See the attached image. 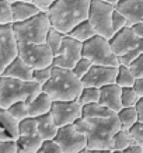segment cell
<instances>
[{
  "instance_id": "c3c4849f",
  "label": "cell",
  "mask_w": 143,
  "mask_h": 153,
  "mask_svg": "<svg viewBox=\"0 0 143 153\" xmlns=\"http://www.w3.org/2000/svg\"><path fill=\"white\" fill-rule=\"evenodd\" d=\"M100 153H114V149H102L100 150Z\"/></svg>"
},
{
  "instance_id": "d590c367",
  "label": "cell",
  "mask_w": 143,
  "mask_h": 153,
  "mask_svg": "<svg viewBox=\"0 0 143 153\" xmlns=\"http://www.w3.org/2000/svg\"><path fill=\"white\" fill-rule=\"evenodd\" d=\"M128 25H129L128 19L115 9V11L112 14V27H114V33H118V31H121L122 28L128 27Z\"/></svg>"
},
{
  "instance_id": "5bb4252c",
  "label": "cell",
  "mask_w": 143,
  "mask_h": 153,
  "mask_svg": "<svg viewBox=\"0 0 143 153\" xmlns=\"http://www.w3.org/2000/svg\"><path fill=\"white\" fill-rule=\"evenodd\" d=\"M111 45L118 58H121L136 48H143V39L135 34L133 28L128 25L114 34V37L111 38Z\"/></svg>"
},
{
  "instance_id": "60d3db41",
  "label": "cell",
  "mask_w": 143,
  "mask_h": 153,
  "mask_svg": "<svg viewBox=\"0 0 143 153\" xmlns=\"http://www.w3.org/2000/svg\"><path fill=\"white\" fill-rule=\"evenodd\" d=\"M56 0H33V3L37 6L38 9L44 11V13H48V10L51 9L53 3H55Z\"/></svg>"
},
{
  "instance_id": "7c38bea8",
  "label": "cell",
  "mask_w": 143,
  "mask_h": 153,
  "mask_svg": "<svg viewBox=\"0 0 143 153\" xmlns=\"http://www.w3.org/2000/svg\"><path fill=\"white\" fill-rule=\"evenodd\" d=\"M55 140L62 146L65 153H79L87 148V136L79 131L74 124L59 128Z\"/></svg>"
},
{
  "instance_id": "b9f144b4",
  "label": "cell",
  "mask_w": 143,
  "mask_h": 153,
  "mask_svg": "<svg viewBox=\"0 0 143 153\" xmlns=\"http://www.w3.org/2000/svg\"><path fill=\"white\" fill-rule=\"evenodd\" d=\"M124 153H143V146L139 145L138 142H135L133 145H130L129 148H126Z\"/></svg>"
},
{
  "instance_id": "74e56055",
  "label": "cell",
  "mask_w": 143,
  "mask_h": 153,
  "mask_svg": "<svg viewBox=\"0 0 143 153\" xmlns=\"http://www.w3.org/2000/svg\"><path fill=\"white\" fill-rule=\"evenodd\" d=\"M136 79H143V53L129 66Z\"/></svg>"
},
{
  "instance_id": "30bf717a",
  "label": "cell",
  "mask_w": 143,
  "mask_h": 153,
  "mask_svg": "<svg viewBox=\"0 0 143 153\" xmlns=\"http://www.w3.org/2000/svg\"><path fill=\"white\" fill-rule=\"evenodd\" d=\"M83 58V42L66 35L60 49L55 53L53 65L66 69H73L74 65Z\"/></svg>"
},
{
  "instance_id": "e0dca14e",
  "label": "cell",
  "mask_w": 143,
  "mask_h": 153,
  "mask_svg": "<svg viewBox=\"0 0 143 153\" xmlns=\"http://www.w3.org/2000/svg\"><path fill=\"white\" fill-rule=\"evenodd\" d=\"M115 9L128 19L130 27L143 21V0H119Z\"/></svg>"
},
{
  "instance_id": "603a6c76",
  "label": "cell",
  "mask_w": 143,
  "mask_h": 153,
  "mask_svg": "<svg viewBox=\"0 0 143 153\" xmlns=\"http://www.w3.org/2000/svg\"><path fill=\"white\" fill-rule=\"evenodd\" d=\"M67 35L84 44V42L88 41L90 38H93L94 35H97V31H96V28L93 27V24L90 23V20L87 19V20H84V21H82L80 24H77Z\"/></svg>"
},
{
  "instance_id": "9a60e30c",
  "label": "cell",
  "mask_w": 143,
  "mask_h": 153,
  "mask_svg": "<svg viewBox=\"0 0 143 153\" xmlns=\"http://www.w3.org/2000/svg\"><path fill=\"white\" fill-rule=\"evenodd\" d=\"M20 138V121L6 108H0V142L17 140Z\"/></svg>"
},
{
  "instance_id": "d4e9b609",
  "label": "cell",
  "mask_w": 143,
  "mask_h": 153,
  "mask_svg": "<svg viewBox=\"0 0 143 153\" xmlns=\"http://www.w3.org/2000/svg\"><path fill=\"white\" fill-rule=\"evenodd\" d=\"M116 115L119 118L121 125H122L124 129H132L139 122V115L136 107H124L119 112H116Z\"/></svg>"
},
{
  "instance_id": "836d02e7",
  "label": "cell",
  "mask_w": 143,
  "mask_h": 153,
  "mask_svg": "<svg viewBox=\"0 0 143 153\" xmlns=\"http://www.w3.org/2000/svg\"><path fill=\"white\" fill-rule=\"evenodd\" d=\"M91 68H93V62L90 59H87V58H84V56H83V58L79 60L76 65H74V68L72 70L77 74L80 79H83L84 76L90 72V69H91Z\"/></svg>"
},
{
  "instance_id": "7402d4cb",
  "label": "cell",
  "mask_w": 143,
  "mask_h": 153,
  "mask_svg": "<svg viewBox=\"0 0 143 153\" xmlns=\"http://www.w3.org/2000/svg\"><path fill=\"white\" fill-rule=\"evenodd\" d=\"M11 3H13L14 23L25 21V20L34 17L35 14L41 13V10L33 1H11Z\"/></svg>"
},
{
  "instance_id": "d6986e66",
  "label": "cell",
  "mask_w": 143,
  "mask_h": 153,
  "mask_svg": "<svg viewBox=\"0 0 143 153\" xmlns=\"http://www.w3.org/2000/svg\"><path fill=\"white\" fill-rule=\"evenodd\" d=\"M53 105V100L49 94L42 90L35 98L28 101V108H30V115L31 117H41L45 114H49Z\"/></svg>"
},
{
  "instance_id": "4316f807",
  "label": "cell",
  "mask_w": 143,
  "mask_h": 153,
  "mask_svg": "<svg viewBox=\"0 0 143 153\" xmlns=\"http://www.w3.org/2000/svg\"><path fill=\"white\" fill-rule=\"evenodd\" d=\"M136 83V77L132 73L129 66L119 65L118 66V76H116V84L121 87H133Z\"/></svg>"
},
{
  "instance_id": "4dcf8cb0",
  "label": "cell",
  "mask_w": 143,
  "mask_h": 153,
  "mask_svg": "<svg viewBox=\"0 0 143 153\" xmlns=\"http://www.w3.org/2000/svg\"><path fill=\"white\" fill-rule=\"evenodd\" d=\"M6 110H9V112L14 118H17L19 121H23L24 118H27V117H31L30 115V108H28V102L27 101H17L11 104L9 108H6Z\"/></svg>"
},
{
  "instance_id": "d6a6232c",
  "label": "cell",
  "mask_w": 143,
  "mask_h": 153,
  "mask_svg": "<svg viewBox=\"0 0 143 153\" xmlns=\"http://www.w3.org/2000/svg\"><path fill=\"white\" fill-rule=\"evenodd\" d=\"M140 96L135 87H122V105L124 107H136Z\"/></svg>"
},
{
  "instance_id": "2e32d148",
  "label": "cell",
  "mask_w": 143,
  "mask_h": 153,
  "mask_svg": "<svg viewBox=\"0 0 143 153\" xmlns=\"http://www.w3.org/2000/svg\"><path fill=\"white\" fill-rule=\"evenodd\" d=\"M101 96H100V102L105 107L111 108L114 112H119L124 105H122V87L116 83L108 84L100 88Z\"/></svg>"
},
{
  "instance_id": "bcb514c9",
  "label": "cell",
  "mask_w": 143,
  "mask_h": 153,
  "mask_svg": "<svg viewBox=\"0 0 143 153\" xmlns=\"http://www.w3.org/2000/svg\"><path fill=\"white\" fill-rule=\"evenodd\" d=\"M79 153H100V150H96V149L86 148V149H83V150H80Z\"/></svg>"
},
{
  "instance_id": "ab89813d",
  "label": "cell",
  "mask_w": 143,
  "mask_h": 153,
  "mask_svg": "<svg viewBox=\"0 0 143 153\" xmlns=\"http://www.w3.org/2000/svg\"><path fill=\"white\" fill-rule=\"evenodd\" d=\"M130 132H132V135H133L135 140H136L139 145H142L143 146V122H138V124L130 129Z\"/></svg>"
},
{
  "instance_id": "83f0119b",
  "label": "cell",
  "mask_w": 143,
  "mask_h": 153,
  "mask_svg": "<svg viewBox=\"0 0 143 153\" xmlns=\"http://www.w3.org/2000/svg\"><path fill=\"white\" fill-rule=\"evenodd\" d=\"M100 96H101V91L98 87H83L77 100L82 105H87L93 102H100Z\"/></svg>"
},
{
  "instance_id": "f1b7e54d",
  "label": "cell",
  "mask_w": 143,
  "mask_h": 153,
  "mask_svg": "<svg viewBox=\"0 0 143 153\" xmlns=\"http://www.w3.org/2000/svg\"><path fill=\"white\" fill-rule=\"evenodd\" d=\"M65 37H66V34L60 33V31H58L56 28L52 27L51 31H49V34H48V37H46V42H45V44L51 48L52 51H53V53H56V52L60 49V47H62Z\"/></svg>"
},
{
  "instance_id": "cb8c5ba5",
  "label": "cell",
  "mask_w": 143,
  "mask_h": 153,
  "mask_svg": "<svg viewBox=\"0 0 143 153\" xmlns=\"http://www.w3.org/2000/svg\"><path fill=\"white\" fill-rule=\"evenodd\" d=\"M116 112H114L111 108L105 107L101 102H93L83 105V117L82 118H105V117H112Z\"/></svg>"
},
{
  "instance_id": "8992f818",
  "label": "cell",
  "mask_w": 143,
  "mask_h": 153,
  "mask_svg": "<svg viewBox=\"0 0 143 153\" xmlns=\"http://www.w3.org/2000/svg\"><path fill=\"white\" fill-rule=\"evenodd\" d=\"M83 56L91 60L93 65L119 66V58L112 49L111 39L98 34L83 44Z\"/></svg>"
},
{
  "instance_id": "5b68a950",
  "label": "cell",
  "mask_w": 143,
  "mask_h": 153,
  "mask_svg": "<svg viewBox=\"0 0 143 153\" xmlns=\"http://www.w3.org/2000/svg\"><path fill=\"white\" fill-rule=\"evenodd\" d=\"M13 28L20 44H45L52 23L48 13L41 11L25 21L14 23Z\"/></svg>"
},
{
  "instance_id": "681fc988",
  "label": "cell",
  "mask_w": 143,
  "mask_h": 153,
  "mask_svg": "<svg viewBox=\"0 0 143 153\" xmlns=\"http://www.w3.org/2000/svg\"><path fill=\"white\" fill-rule=\"evenodd\" d=\"M11 1H33V0H11Z\"/></svg>"
},
{
  "instance_id": "4fadbf2b",
  "label": "cell",
  "mask_w": 143,
  "mask_h": 153,
  "mask_svg": "<svg viewBox=\"0 0 143 153\" xmlns=\"http://www.w3.org/2000/svg\"><path fill=\"white\" fill-rule=\"evenodd\" d=\"M116 76H118V66H101L93 65L82 82L84 87H98L101 88L108 84L116 83Z\"/></svg>"
},
{
  "instance_id": "44dd1931",
  "label": "cell",
  "mask_w": 143,
  "mask_h": 153,
  "mask_svg": "<svg viewBox=\"0 0 143 153\" xmlns=\"http://www.w3.org/2000/svg\"><path fill=\"white\" fill-rule=\"evenodd\" d=\"M38 118V132L42 136L44 140H52L56 138L58 135V131H59V126L56 125L55 120L52 114H45V115L37 117Z\"/></svg>"
},
{
  "instance_id": "484cf974",
  "label": "cell",
  "mask_w": 143,
  "mask_h": 153,
  "mask_svg": "<svg viewBox=\"0 0 143 153\" xmlns=\"http://www.w3.org/2000/svg\"><path fill=\"white\" fill-rule=\"evenodd\" d=\"M135 140L133 135L130 132V129H124L121 128L115 135H114V150H121L124 152L126 148H129L130 145H133Z\"/></svg>"
},
{
  "instance_id": "1f68e13d",
  "label": "cell",
  "mask_w": 143,
  "mask_h": 153,
  "mask_svg": "<svg viewBox=\"0 0 143 153\" xmlns=\"http://www.w3.org/2000/svg\"><path fill=\"white\" fill-rule=\"evenodd\" d=\"M38 118L27 117L20 121V136L21 135H38Z\"/></svg>"
},
{
  "instance_id": "8d00e7d4",
  "label": "cell",
  "mask_w": 143,
  "mask_h": 153,
  "mask_svg": "<svg viewBox=\"0 0 143 153\" xmlns=\"http://www.w3.org/2000/svg\"><path fill=\"white\" fill-rule=\"evenodd\" d=\"M38 153H65V150L62 149V146L55 139H52V140H45Z\"/></svg>"
},
{
  "instance_id": "52a82bcc",
  "label": "cell",
  "mask_w": 143,
  "mask_h": 153,
  "mask_svg": "<svg viewBox=\"0 0 143 153\" xmlns=\"http://www.w3.org/2000/svg\"><path fill=\"white\" fill-rule=\"evenodd\" d=\"M115 11V6L110 4L105 0H91L88 20L96 28L98 35L107 38L114 37V27H112V14Z\"/></svg>"
},
{
  "instance_id": "ee69618b",
  "label": "cell",
  "mask_w": 143,
  "mask_h": 153,
  "mask_svg": "<svg viewBox=\"0 0 143 153\" xmlns=\"http://www.w3.org/2000/svg\"><path fill=\"white\" fill-rule=\"evenodd\" d=\"M136 110H138V115H139V122H143V96L140 97V100L136 104Z\"/></svg>"
},
{
  "instance_id": "f6af8a7d",
  "label": "cell",
  "mask_w": 143,
  "mask_h": 153,
  "mask_svg": "<svg viewBox=\"0 0 143 153\" xmlns=\"http://www.w3.org/2000/svg\"><path fill=\"white\" fill-rule=\"evenodd\" d=\"M133 87L136 88V91L139 93V96L142 97L143 96V79H136V83H135Z\"/></svg>"
},
{
  "instance_id": "277c9868",
  "label": "cell",
  "mask_w": 143,
  "mask_h": 153,
  "mask_svg": "<svg viewBox=\"0 0 143 153\" xmlns=\"http://www.w3.org/2000/svg\"><path fill=\"white\" fill-rule=\"evenodd\" d=\"M44 90L35 80H19L0 76V108H9L17 101H31Z\"/></svg>"
},
{
  "instance_id": "7bdbcfd3",
  "label": "cell",
  "mask_w": 143,
  "mask_h": 153,
  "mask_svg": "<svg viewBox=\"0 0 143 153\" xmlns=\"http://www.w3.org/2000/svg\"><path fill=\"white\" fill-rule=\"evenodd\" d=\"M132 28H133L135 34H136L139 38H142V39H143V21H140V23L132 25Z\"/></svg>"
},
{
  "instance_id": "7a4b0ae2",
  "label": "cell",
  "mask_w": 143,
  "mask_h": 153,
  "mask_svg": "<svg viewBox=\"0 0 143 153\" xmlns=\"http://www.w3.org/2000/svg\"><path fill=\"white\" fill-rule=\"evenodd\" d=\"M91 0H56L48 10L52 27L63 34H67L77 24L88 19Z\"/></svg>"
},
{
  "instance_id": "7dc6e473",
  "label": "cell",
  "mask_w": 143,
  "mask_h": 153,
  "mask_svg": "<svg viewBox=\"0 0 143 153\" xmlns=\"http://www.w3.org/2000/svg\"><path fill=\"white\" fill-rule=\"evenodd\" d=\"M105 1H108L110 4H112V6H115L116 7V4H118V1H119V0H105Z\"/></svg>"
},
{
  "instance_id": "8fae6325",
  "label": "cell",
  "mask_w": 143,
  "mask_h": 153,
  "mask_svg": "<svg viewBox=\"0 0 143 153\" xmlns=\"http://www.w3.org/2000/svg\"><path fill=\"white\" fill-rule=\"evenodd\" d=\"M51 114L55 120L56 125L62 128L65 125L76 124L83 117V105L79 100H70V101H53Z\"/></svg>"
},
{
  "instance_id": "f546056e",
  "label": "cell",
  "mask_w": 143,
  "mask_h": 153,
  "mask_svg": "<svg viewBox=\"0 0 143 153\" xmlns=\"http://www.w3.org/2000/svg\"><path fill=\"white\" fill-rule=\"evenodd\" d=\"M0 24H14L11 0H0Z\"/></svg>"
},
{
  "instance_id": "3957f363",
  "label": "cell",
  "mask_w": 143,
  "mask_h": 153,
  "mask_svg": "<svg viewBox=\"0 0 143 153\" xmlns=\"http://www.w3.org/2000/svg\"><path fill=\"white\" fill-rule=\"evenodd\" d=\"M83 82L72 69L53 65L52 77L44 84V91L49 94L53 101L77 100L83 90Z\"/></svg>"
},
{
  "instance_id": "ba28073f",
  "label": "cell",
  "mask_w": 143,
  "mask_h": 153,
  "mask_svg": "<svg viewBox=\"0 0 143 153\" xmlns=\"http://www.w3.org/2000/svg\"><path fill=\"white\" fill-rule=\"evenodd\" d=\"M20 58L34 70L53 66L55 53L46 44H20Z\"/></svg>"
},
{
  "instance_id": "f907efd6",
  "label": "cell",
  "mask_w": 143,
  "mask_h": 153,
  "mask_svg": "<svg viewBox=\"0 0 143 153\" xmlns=\"http://www.w3.org/2000/svg\"><path fill=\"white\" fill-rule=\"evenodd\" d=\"M114 153H124V152H121V150H114Z\"/></svg>"
},
{
  "instance_id": "6da1fadb",
  "label": "cell",
  "mask_w": 143,
  "mask_h": 153,
  "mask_svg": "<svg viewBox=\"0 0 143 153\" xmlns=\"http://www.w3.org/2000/svg\"><path fill=\"white\" fill-rule=\"evenodd\" d=\"M74 125L87 136V148L114 149V135L122 128L118 115L105 118H80Z\"/></svg>"
},
{
  "instance_id": "e575fe53",
  "label": "cell",
  "mask_w": 143,
  "mask_h": 153,
  "mask_svg": "<svg viewBox=\"0 0 143 153\" xmlns=\"http://www.w3.org/2000/svg\"><path fill=\"white\" fill-rule=\"evenodd\" d=\"M52 70H53V66H49V68H44V69H35L34 70V79L37 83L44 84L48 83L49 79L52 77Z\"/></svg>"
},
{
  "instance_id": "9c48e42d",
  "label": "cell",
  "mask_w": 143,
  "mask_h": 153,
  "mask_svg": "<svg viewBox=\"0 0 143 153\" xmlns=\"http://www.w3.org/2000/svg\"><path fill=\"white\" fill-rule=\"evenodd\" d=\"M20 55V42L16 37L13 24H0V72Z\"/></svg>"
},
{
  "instance_id": "f35d334b",
  "label": "cell",
  "mask_w": 143,
  "mask_h": 153,
  "mask_svg": "<svg viewBox=\"0 0 143 153\" xmlns=\"http://www.w3.org/2000/svg\"><path fill=\"white\" fill-rule=\"evenodd\" d=\"M0 153H17V142L16 140H1Z\"/></svg>"
},
{
  "instance_id": "ffe728a7",
  "label": "cell",
  "mask_w": 143,
  "mask_h": 153,
  "mask_svg": "<svg viewBox=\"0 0 143 153\" xmlns=\"http://www.w3.org/2000/svg\"><path fill=\"white\" fill-rule=\"evenodd\" d=\"M17 142V153H38L45 140L38 135H21Z\"/></svg>"
},
{
  "instance_id": "ac0fdd59",
  "label": "cell",
  "mask_w": 143,
  "mask_h": 153,
  "mask_svg": "<svg viewBox=\"0 0 143 153\" xmlns=\"http://www.w3.org/2000/svg\"><path fill=\"white\" fill-rule=\"evenodd\" d=\"M0 76L13 77V79H19V80H33L34 79V69L28 65L27 62H24L19 56V58H16L3 72H0Z\"/></svg>"
}]
</instances>
